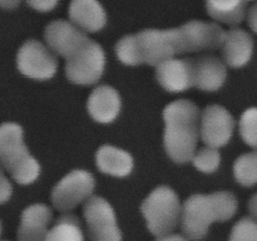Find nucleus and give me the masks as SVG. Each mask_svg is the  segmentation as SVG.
<instances>
[{"mask_svg": "<svg viewBox=\"0 0 257 241\" xmlns=\"http://www.w3.org/2000/svg\"><path fill=\"white\" fill-rule=\"evenodd\" d=\"M193 60L195 87L206 92L220 89L227 77L225 62L213 55H203Z\"/></svg>", "mask_w": 257, "mask_h": 241, "instance_id": "4468645a", "label": "nucleus"}, {"mask_svg": "<svg viewBox=\"0 0 257 241\" xmlns=\"http://www.w3.org/2000/svg\"><path fill=\"white\" fill-rule=\"evenodd\" d=\"M105 55L98 43L88 39L79 50L69 57L65 63V74L74 84L90 85L103 75Z\"/></svg>", "mask_w": 257, "mask_h": 241, "instance_id": "423d86ee", "label": "nucleus"}, {"mask_svg": "<svg viewBox=\"0 0 257 241\" xmlns=\"http://www.w3.org/2000/svg\"><path fill=\"white\" fill-rule=\"evenodd\" d=\"M117 57L125 65L143 64L142 53H141L140 42L137 34L125 35L115 45Z\"/></svg>", "mask_w": 257, "mask_h": 241, "instance_id": "4be33fe9", "label": "nucleus"}, {"mask_svg": "<svg viewBox=\"0 0 257 241\" xmlns=\"http://www.w3.org/2000/svg\"><path fill=\"white\" fill-rule=\"evenodd\" d=\"M235 119L222 105H208L201 113L200 135L208 147L220 148L227 145L232 137Z\"/></svg>", "mask_w": 257, "mask_h": 241, "instance_id": "9d476101", "label": "nucleus"}, {"mask_svg": "<svg viewBox=\"0 0 257 241\" xmlns=\"http://www.w3.org/2000/svg\"><path fill=\"white\" fill-rule=\"evenodd\" d=\"M226 32L216 23L192 20L173 29H146L137 34L143 63L157 67L176 55L221 48Z\"/></svg>", "mask_w": 257, "mask_h": 241, "instance_id": "f257e3e1", "label": "nucleus"}, {"mask_svg": "<svg viewBox=\"0 0 257 241\" xmlns=\"http://www.w3.org/2000/svg\"><path fill=\"white\" fill-rule=\"evenodd\" d=\"M237 211V200L227 191L211 195H192L183 202L181 227L187 238L201 240L215 221L225 222Z\"/></svg>", "mask_w": 257, "mask_h": 241, "instance_id": "7ed1b4c3", "label": "nucleus"}, {"mask_svg": "<svg viewBox=\"0 0 257 241\" xmlns=\"http://www.w3.org/2000/svg\"><path fill=\"white\" fill-rule=\"evenodd\" d=\"M247 2H250V0H247Z\"/></svg>", "mask_w": 257, "mask_h": 241, "instance_id": "72a5a7b5", "label": "nucleus"}, {"mask_svg": "<svg viewBox=\"0 0 257 241\" xmlns=\"http://www.w3.org/2000/svg\"><path fill=\"white\" fill-rule=\"evenodd\" d=\"M228 241H257V220L243 217L233 226Z\"/></svg>", "mask_w": 257, "mask_h": 241, "instance_id": "393cba45", "label": "nucleus"}, {"mask_svg": "<svg viewBox=\"0 0 257 241\" xmlns=\"http://www.w3.org/2000/svg\"><path fill=\"white\" fill-rule=\"evenodd\" d=\"M233 175L242 186L257 183V150L240 156L233 165Z\"/></svg>", "mask_w": 257, "mask_h": 241, "instance_id": "412c9836", "label": "nucleus"}, {"mask_svg": "<svg viewBox=\"0 0 257 241\" xmlns=\"http://www.w3.org/2000/svg\"><path fill=\"white\" fill-rule=\"evenodd\" d=\"M0 163L20 185L38 178L40 166L24 143L23 128L13 122L0 125Z\"/></svg>", "mask_w": 257, "mask_h": 241, "instance_id": "20e7f679", "label": "nucleus"}, {"mask_svg": "<svg viewBox=\"0 0 257 241\" xmlns=\"http://www.w3.org/2000/svg\"><path fill=\"white\" fill-rule=\"evenodd\" d=\"M83 213L90 241H122L115 212L107 200L92 196L85 201Z\"/></svg>", "mask_w": 257, "mask_h": 241, "instance_id": "6e6552de", "label": "nucleus"}, {"mask_svg": "<svg viewBox=\"0 0 257 241\" xmlns=\"http://www.w3.org/2000/svg\"><path fill=\"white\" fill-rule=\"evenodd\" d=\"M211 18L225 24L236 25L242 22L247 12V0H206Z\"/></svg>", "mask_w": 257, "mask_h": 241, "instance_id": "6ab92c4d", "label": "nucleus"}, {"mask_svg": "<svg viewBox=\"0 0 257 241\" xmlns=\"http://www.w3.org/2000/svg\"><path fill=\"white\" fill-rule=\"evenodd\" d=\"M223 62L232 68H241L250 62L253 52L252 37L240 28L226 33L222 44Z\"/></svg>", "mask_w": 257, "mask_h": 241, "instance_id": "dca6fc26", "label": "nucleus"}, {"mask_svg": "<svg viewBox=\"0 0 257 241\" xmlns=\"http://www.w3.org/2000/svg\"><path fill=\"white\" fill-rule=\"evenodd\" d=\"M94 187L95 180L92 173L85 170H74L54 186L52 202L57 210L67 212L89 200Z\"/></svg>", "mask_w": 257, "mask_h": 241, "instance_id": "0eeeda50", "label": "nucleus"}, {"mask_svg": "<svg viewBox=\"0 0 257 241\" xmlns=\"http://www.w3.org/2000/svg\"><path fill=\"white\" fill-rule=\"evenodd\" d=\"M120 97L109 85L95 88L88 98L87 108L90 117L99 123H110L120 112Z\"/></svg>", "mask_w": 257, "mask_h": 241, "instance_id": "2eb2a0df", "label": "nucleus"}, {"mask_svg": "<svg viewBox=\"0 0 257 241\" xmlns=\"http://www.w3.org/2000/svg\"><path fill=\"white\" fill-rule=\"evenodd\" d=\"M248 210H250L251 216L257 220V193L251 197L250 202H248Z\"/></svg>", "mask_w": 257, "mask_h": 241, "instance_id": "7c9ffc66", "label": "nucleus"}, {"mask_svg": "<svg viewBox=\"0 0 257 241\" xmlns=\"http://www.w3.org/2000/svg\"><path fill=\"white\" fill-rule=\"evenodd\" d=\"M27 4L38 12H50L57 7L59 0H25Z\"/></svg>", "mask_w": 257, "mask_h": 241, "instance_id": "a878e982", "label": "nucleus"}, {"mask_svg": "<svg viewBox=\"0 0 257 241\" xmlns=\"http://www.w3.org/2000/svg\"><path fill=\"white\" fill-rule=\"evenodd\" d=\"M69 18L83 32L95 33L104 28L107 15L98 0H72Z\"/></svg>", "mask_w": 257, "mask_h": 241, "instance_id": "f3484780", "label": "nucleus"}, {"mask_svg": "<svg viewBox=\"0 0 257 241\" xmlns=\"http://www.w3.org/2000/svg\"><path fill=\"white\" fill-rule=\"evenodd\" d=\"M247 20L251 29L255 33H257V3L255 5H252V7L250 8V10H248Z\"/></svg>", "mask_w": 257, "mask_h": 241, "instance_id": "cd10ccee", "label": "nucleus"}, {"mask_svg": "<svg viewBox=\"0 0 257 241\" xmlns=\"http://www.w3.org/2000/svg\"><path fill=\"white\" fill-rule=\"evenodd\" d=\"M52 210L43 203L30 205L23 211L18 228V241H45L52 221Z\"/></svg>", "mask_w": 257, "mask_h": 241, "instance_id": "ddd939ff", "label": "nucleus"}, {"mask_svg": "<svg viewBox=\"0 0 257 241\" xmlns=\"http://www.w3.org/2000/svg\"><path fill=\"white\" fill-rule=\"evenodd\" d=\"M13 193V186L10 181L4 175L0 176V203H5L9 201Z\"/></svg>", "mask_w": 257, "mask_h": 241, "instance_id": "bb28decb", "label": "nucleus"}, {"mask_svg": "<svg viewBox=\"0 0 257 241\" xmlns=\"http://www.w3.org/2000/svg\"><path fill=\"white\" fill-rule=\"evenodd\" d=\"M18 69L33 79H50L57 73L58 62L54 53L38 40H27L17 55Z\"/></svg>", "mask_w": 257, "mask_h": 241, "instance_id": "1a4fd4ad", "label": "nucleus"}, {"mask_svg": "<svg viewBox=\"0 0 257 241\" xmlns=\"http://www.w3.org/2000/svg\"><path fill=\"white\" fill-rule=\"evenodd\" d=\"M3 175V173H2V168H0V176H2Z\"/></svg>", "mask_w": 257, "mask_h": 241, "instance_id": "473e14b6", "label": "nucleus"}, {"mask_svg": "<svg viewBox=\"0 0 257 241\" xmlns=\"http://www.w3.org/2000/svg\"><path fill=\"white\" fill-rule=\"evenodd\" d=\"M95 163L100 172L114 177H125L133 170L132 156L114 146H102L95 155Z\"/></svg>", "mask_w": 257, "mask_h": 241, "instance_id": "a211bd4d", "label": "nucleus"}, {"mask_svg": "<svg viewBox=\"0 0 257 241\" xmlns=\"http://www.w3.org/2000/svg\"><path fill=\"white\" fill-rule=\"evenodd\" d=\"M192 163L197 170L205 173H212L218 168L221 162V155L217 148L205 147L196 151L192 157Z\"/></svg>", "mask_w": 257, "mask_h": 241, "instance_id": "5701e85b", "label": "nucleus"}, {"mask_svg": "<svg viewBox=\"0 0 257 241\" xmlns=\"http://www.w3.org/2000/svg\"><path fill=\"white\" fill-rule=\"evenodd\" d=\"M2 231H3V225H2V221H0V236H2Z\"/></svg>", "mask_w": 257, "mask_h": 241, "instance_id": "2f4dec72", "label": "nucleus"}, {"mask_svg": "<svg viewBox=\"0 0 257 241\" xmlns=\"http://www.w3.org/2000/svg\"><path fill=\"white\" fill-rule=\"evenodd\" d=\"M163 143L168 157L176 163L192 160L201 136V113L197 105L188 99L175 100L163 110Z\"/></svg>", "mask_w": 257, "mask_h": 241, "instance_id": "f03ea898", "label": "nucleus"}, {"mask_svg": "<svg viewBox=\"0 0 257 241\" xmlns=\"http://www.w3.org/2000/svg\"><path fill=\"white\" fill-rule=\"evenodd\" d=\"M156 241H188V238L178 233H168V235L160 236Z\"/></svg>", "mask_w": 257, "mask_h": 241, "instance_id": "c85d7f7f", "label": "nucleus"}, {"mask_svg": "<svg viewBox=\"0 0 257 241\" xmlns=\"http://www.w3.org/2000/svg\"><path fill=\"white\" fill-rule=\"evenodd\" d=\"M240 135L246 145L257 150V108L252 107L242 113L240 119Z\"/></svg>", "mask_w": 257, "mask_h": 241, "instance_id": "b1692460", "label": "nucleus"}, {"mask_svg": "<svg viewBox=\"0 0 257 241\" xmlns=\"http://www.w3.org/2000/svg\"><path fill=\"white\" fill-rule=\"evenodd\" d=\"M45 241H84L80 222L74 215H63L49 230Z\"/></svg>", "mask_w": 257, "mask_h": 241, "instance_id": "aec40b11", "label": "nucleus"}, {"mask_svg": "<svg viewBox=\"0 0 257 241\" xmlns=\"http://www.w3.org/2000/svg\"><path fill=\"white\" fill-rule=\"evenodd\" d=\"M48 48L54 54L69 58L84 45L89 38L82 29L67 20H54L50 23L44 32Z\"/></svg>", "mask_w": 257, "mask_h": 241, "instance_id": "9b49d317", "label": "nucleus"}, {"mask_svg": "<svg viewBox=\"0 0 257 241\" xmlns=\"http://www.w3.org/2000/svg\"><path fill=\"white\" fill-rule=\"evenodd\" d=\"M20 4V0H0V8L3 9H15Z\"/></svg>", "mask_w": 257, "mask_h": 241, "instance_id": "c756f323", "label": "nucleus"}, {"mask_svg": "<svg viewBox=\"0 0 257 241\" xmlns=\"http://www.w3.org/2000/svg\"><path fill=\"white\" fill-rule=\"evenodd\" d=\"M156 77L158 83L168 92H185L195 87L193 60L178 58L166 60L156 67Z\"/></svg>", "mask_w": 257, "mask_h": 241, "instance_id": "f8f14e48", "label": "nucleus"}, {"mask_svg": "<svg viewBox=\"0 0 257 241\" xmlns=\"http://www.w3.org/2000/svg\"><path fill=\"white\" fill-rule=\"evenodd\" d=\"M141 211L146 218L148 230L160 237L172 233L177 227L182 215V206L172 188L160 186L143 201Z\"/></svg>", "mask_w": 257, "mask_h": 241, "instance_id": "39448f33", "label": "nucleus"}]
</instances>
